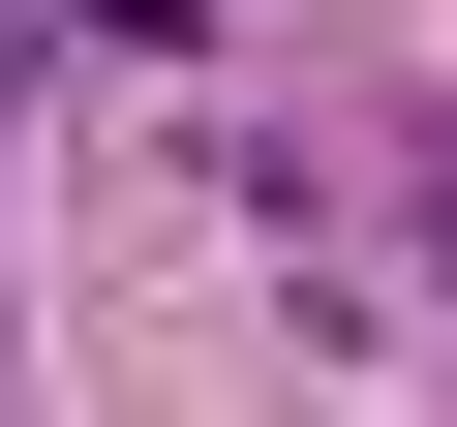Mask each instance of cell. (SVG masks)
Masks as SVG:
<instances>
[{"instance_id":"1","label":"cell","mask_w":457,"mask_h":427,"mask_svg":"<svg viewBox=\"0 0 457 427\" xmlns=\"http://www.w3.org/2000/svg\"><path fill=\"white\" fill-rule=\"evenodd\" d=\"M336 153H366V183H396V275H427V306H457V122H427V92H366V122H336Z\"/></svg>"},{"instance_id":"2","label":"cell","mask_w":457,"mask_h":427,"mask_svg":"<svg viewBox=\"0 0 457 427\" xmlns=\"http://www.w3.org/2000/svg\"><path fill=\"white\" fill-rule=\"evenodd\" d=\"M31 62H62V0H0V122H31Z\"/></svg>"}]
</instances>
